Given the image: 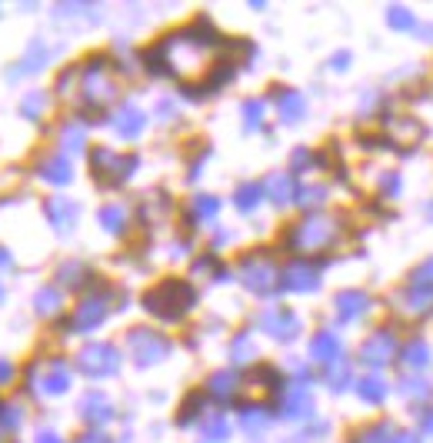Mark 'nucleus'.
I'll return each instance as SVG.
<instances>
[{
	"label": "nucleus",
	"instance_id": "423d86ee",
	"mask_svg": "<svg viewBox=\"0 0 433 443\" xmlns=\"http://www.w3.org/2000/svg\"><path fill=\"white\" fill-rule=\"evenodd\" d=\"M104 317H107L104 297H84L74 310V330H94V327H100Z\"/></svg>",
	"mask_w": 433,
	"mask_h": 443
},
{
	"label": "nucleus",
	"instance_id": "dca6fc26",
	"mask_svg": "<svg viewBox=\"0 0 433 443\" xmlns=\"http://www.w3.org/2000/svg\"><path fill=\"white\" fill-rule=\"evenodd\" d=\"M57 307H60V293L57 290H50V287H47V290H40L37 293V297H33V310H37V314H54Z\"/></svg>",
	"mask_w": 433,
	"mask_h": 443
},
{
	"label": "nucleus",
	"instance_id": "393cba45",
	"mask_svg": "<svg viewBox=\"0 0 433 443\" xmlns=\"http://www.w3.org/2000/svg\"><path fill=\"white\" fill-rule=\"evenodd\" d=\"M194 207H197V210H200L204 217H214L217 210H220V204H217L214 197H197V200H194Z\"/></svg>",
	"mask_w": 433,
	"mask_h": 443
},
{
	"label": "nucleus",
	"instance_id": "4468645a",
	"mask_svg": "<svg viewBox=\"0 0 433 443\" xmlns=\"http://www.w3.org/2000/svg\"><path fill=\"white\" fill-rule=\"evenodd\" d=\"M84 417H90V420H107L110 417V407H107V397H100V393H94V397H84Z\"/></svg>",
	"mask_w": 433,
	"mask_h": 443
},
{
	"label": "nucleus",
	"instance_id": "5701e85b",
	"mask_svg": "<svg viewBox=\"0 0 433 443\" xmlns=\"http://www.w3.org/2000/svg\"><path fill=\"white\" fill-rule=\"evenodd\" d=\"M40 64H43V47H40V43H33L31 54L23 57V64L13 67V74H27V70H33V67H40Z\"/></svg>",
	"mask_w": 433,
	"mask_h": 443
},
{
	"label": "nucleus",
	"instance_id": "39448f33",
	"mask_svg": "<svg viewBox=\"0 0 433 443\" xmlns=\"http://www.w3.org/2000/svg\"><path fill=\"white\" fill-rule=\"evenodd\" d=\"M130 350H133V360H137V363H153V360L167 357L170 344H167L160 334H150V330H133V334H130Z\"/></svg>",
	"mask_w": 433,
	"mask_h": 443
},
{
	"label": "nucleus",
	"instance_id": "9d476101",
	"mask_svg": "<svg viewBox=\"0 0 433 443\" xmlns=\"http://www.w3.org/2000/svg\"><path fill=\"white\" fill-rule=\"evenodd\" d=\"M263 327L270 330L277 340H290L293 334H297V320H293L287 310H277V314H267L263 317Z\"/></svg>",
	"mask_w": 433,
	"mask_h": 443
},
{
	"label": "nucleus",
	"instance_id": "4be33fe9",
	"mask_svg": "<svg viewBox=\"0 0 433 443\" xmlns=\"http://www.w3.org/2000/svg\"><path fill=\"white\" fill-rule=\"evenodd\" d=\"M260 200V187H240V194H237V207L243 210V214H250L253 207H257Z\"/></svg>",
	"mask_w": 433,
	"mask_h": 443
},
{
	"label": "nucleus",
	"instance_id": "ddd939ff",
	"mask_svg": "<svg viewBox=\"0 0 433 443\" xmlns=\"http://www.w3.org/2000/svg\"><path fill=\"white\" fill-rule=\"evenodd\" d=\"M210 393L220 397V400H230V397L237 393V377H234V373H214V377H210Z\"/></svg>",
	"mask_w": 433,
	"mask_h": 443
},
{
	"label": "nucleus",
	"instance_id": "2eb2a0df",
	"mask_svg": "<svg viewBox=\"0 0 433 443\" xmlns=\"http://www.w3.org/2000/svg\"><path fill=\"white\" fill-rule=\"evenodd\" d=\"M21 110H23V117H31V120L43 117V110H47V94H40V90L27 94V97H23V104H21Z\"/></svg>",
	"mask_w": 433,
	"mask_h": 443
},
{
	"label": "nucleus",
	"instance_id": "1a4fd4ad",
	"mask_svg": "<svg viewBox=\"0 0 433 443\" xmlns=\"http://www.w3.org/2000/svg\"><path fill=\"white\" fill-rule=\"evenodd\" d=\"M47 217H50V224H54L57 230H70L74 227L77 207L70 204V200H64V197H50V200H47Z\"/></svg>",
	"mask_w": 433,
	"mask_h": 443
},
{
	"label": "nucleus",
	"instance_id": "2f4dec72",
	"mask_svg": "<svg viewBox=\"0 0 433 443\" xmlns=\"http://www.w3.org/2000/svg\"><path fill=\"white\" fill-rule=\"evenodd\" d=\"M0 300H4V287H0Z\"/></svg>",
	"mask_w": 433,
	"mask_h": 443
},
{
	"label": "nucleus",
	"instance_id": "c756f323",
	"mask_svg": "<svg viewBox=\"0 0 433 443\" xmlns=\"http://www.w3.org/2000/svg\"><path fill=\"white\" fill-rule=\"evenodd\" d=\"M37 443H60V440H57L50 430H43V433H37Z\"/></svg>",
	"mask_w": 433,
	"mask_h": 443
},
{
	"label": "nucleus",
	"instance_id": "aec40b11",
	"mask_svg": "<svg viewBox=\"0 0 433 443\" xmlns=\"http://www.w3.org/2000/svg\"><path fill=\"white\" fill-rule=\"evenodd\" d=\"M100 220H104V227L114 230V234H120V230H124V210H120V207H114V204L100 210Z\"/></svg>",
	"mask_w": 433,
	"mask_h": 443
},
{
	"label": "nucleus",
	"instance_id": "c85d7f7f",
	"mask_svg": "<svg viewBox=\"0 0 433 443\" xmlns=\"http://www.w3.org/2000/svg\"><path fill=\"white\" fill-rule=\"evenodd\" d=\"M7 267H13V257L7 247H0V270H7Z\"/></svg>",
	"mask_w": 433,
	"mask_h": 443
},
{
	"label": "nucleus",
	"instance_id": "f03ea898",
	"mask_svg": "<svg viewBox=\"0 0 433 443\" xmlns=\"http://www.w3.org/2000/svg\"><path fill=\"white\" fill-rule=\"evenodd\" d=\"M133 163H137V157H117L107 147H94L90 151V170H94V177L100 184H120L124 177L133 173Z\"/></svg>",
	"mask_w": 433,
	"mask_h": 443
},
{
	"label": "nucleus",
	"instance_id": "f8f14e48",
	"mask_svg": "<svg viewBox=\"0 0 433 443\" xmlns=\"http://www.w3.org/2000/svg\"><path fill=\"white\" fill-rule=\"evenodd\" d=\"M283 280H287V287H293V290H314L317 287V277L307 270V267H300V263H293Z\"/></svg>",
	"mask_w": 433,
	"mask_h": 443
},
{
	"label": "nucleus",
	"instance_id": "412c9836",
	"mask_svg": "<svg viewBox=\"0 0 433 443\" xmlns=\"http://www.w3.org/2000/svg\"><path fill=\"white\" fill-rule=\"evenodd\" d=\"M227 440V423L220 420V417H217V420H210L207 423V430H204V443H224Z\"/></svg>",
	"mask_w": 433,
	"mask_h": 443
},
{
	"label": "nucleus",
	"instance_id": "6e6552de",
	"mask_svg": "<svg viewBox=\"0 0 433 443\" xmlns=\"http://www.w3.org/2000/svg\"><path fill=\"white\" fill-rule=\"evenodd\" d=\"M37 177H40V180H47V184L64 187V184H70L74 170H70L67 157H47V160H40V167H37Z\"/></svg>",
	"mask_w": 433,
	"mask_h": 443
},
{
	"label": "nucleus",
	"instance_id": "a878e982",
	"mask_svg": "<svg viewBox=\"0 0 433 443\" xmlns=\"http://www.w3.org/2000/svg\"><path fill=\"white\" fill-rule=\"evenodd\" d=\"M64 141H67V147H70V151H77V147L84 143V133H80L77 127H67L64 130Z\"/></svg>",
	"mask_w": 433,
	"mask_h": 443
},
{
	"label": "nucleus",
	"instance_id": "a211bd4d",
	"mask_svg": "<svg viewBox=\"0 0 433 443\" xmlns=\"http://www.w3.org/2000/svg\"><path fill=\"white\" fill-rule=\"evenodd\" d=\"M21 423H23V410L17 403H0V427H4V430L13 433Z\"/></svg>",
	"mask_w": 433,
	"mask_h": 443
},
{
	"label": "nucleus",
	"instance_id": "0eeeda50",
	"mask_svg": "<svg viewBox=\"0 0 433 443\" xmlns=\"http://www.w3.org/2000/svg\"><path fill=\"white\" fill-rule=\"evenodd\" d=\"M243 280H247V287L253 293H270V287L277 283V270H273L267 260H247L243 263Z\"/></svg>",
	"mask_w": 433,
	"mask_h": 443
},
{
	"label": "nucleus",
	"instance_id": "7c9ffc66",
	"mask_svg": "<svg viewBox=\"0 0 433 443\" xmlns=\"http://www.w3.org/2000/svg\"><path fill=\"white\" fill-rule=\"evenodd\" d=\"M80 443H107V440H104L100 433H84V440H80Z\"/></svg>",
	"mask_w": 433,
	"mask_h": 443
},
{
	"label": "nucleus",
	"instance_id": "7ed1b4c3",
	"mask_svg": "<svg viewBox=\"0 0 433 443\" xmlns=\"http://www.w3.org/2000/svg\"><path fill=\"white\" fill-rule=\"evenodd\" d=\"M27 377H31V390H40V393H64L70 387V370H67L64 360H50L43 370L31 363Z\"/></svg>",
	"mask_w": 433,
	"mask_h": 443
},
{
	"label": "nucleus",
	"instance_id": "9b49d317",
	"mask_svg": "<svg viewBox=\"0 0 433 443\" xmlns=\"http://www.w3.org/2000/svg\"><path fill=\"white\" fill-rule=\"evenodd\" d=\"M143 130V114L137 107H124L117 114V133H124V137H137Z\"/></svg>",
	"mask_w": 433,
	"mask_h": 443
},
{
	"label": "nucleus",
	"instance_id": "f257e3e1",
	"mask_svg": "<svg viewBox=\"0 0 433 443\" xmlns=\"http://www.w3.org/2000/svg\"><path fill=\"white\" fill-rule=\"evenodd\" d=\"M194 303H197V297L184 280H163L143 297V307H147L153 317H160V320H180Z\"/></svg>",
	"mask_w": 433,
	"mask_h": 443
},
{
	"label": "nucleus",
	"instance_id": "bb28decb",
	"mask_svg": "<svg viewBox=\"0 0 433 443\" xmlns=\"http://www.w3.org/2000/svg\"><path fill=\"white\" fill-rule=\"evenodd\" d=\"M243 114H247V127L250 130L260 127V104H247V107H243Z\"/></svg>",
	"mask_w": 433,
	"mask_h": 443
},
{
	"label": "nucleus",
	"instance_id": "f3484780",
	"mask_svg": "<svg viewBox=\"0 0 433 443\" xmlns=\"http://www.w3.org/2000/svg\"><path fill=\"white\" fill-rule=\"evenodd\" d=\"M57 277H60L64 287H80V283L87 280V267H84V263H64Z\"/></svg>",
	"mask_w": 433,
	"mask_h": 443
},
{
	"label": "nucleus",
	"instance_id": "cd10ccee",
	"mask_svg": "<svg viewBox=\"0 0 433 443\" xmlns=\"http://www.w3.org/2000/svg\"><path fill=\"white\" fill-rule=\"evenodd\" d=\"M11 380H13V363L11 360H0V387L11 383Z\"/></svg>",
	"mask_w": 433,
	"mask_h": 443
},
{
	"label": "nucleus",
	"instance_id": "473e14b6",
	"mask_svg": "<svg viewBox=\"0 0 433 443\" xmlns=\"http://www.w3.org/2000/svg\"><path fill=\"white\" fill-rule=\"evenodd\" d=\"M0 443H4V440H0Z\"/></svg>",
	"mask_w": 433,
	"mask_h": 443
},
{
	"label": "nucleus",
	"instance_id": "6ab92c4d",
	"mask_svg": "<svg viewBox=\"0 0 433 443\" xmlns=\"http://www.w3.org/2000/svg\"><path fill=\"white\" fill-rule=\"evenodd\" d=\"M280 110H283V120H297L303 114V100L293 90H280Z\"/></svg>",
	"mask_w": 433,
	"mask_h": 443
},
{
	"label": "nucleus",
	"instance_id": "b1692460",
	"mask_svg": "<svg viewBox=\"0 0 433 443\" xmlns=\"http://www.w3.org/2000/svg\"><path fill=\"white\" fill-rule=\"evenodd\" d=\"M270 190H273V200H277V204H283V200H287V194H290V180H287V177H270Z\"/></svg>",
	"mask_w": 433,
	"mask_h": 443
},
{
	"label": "nucleus",
	"instance_id": "20e7f679",
	"mask_svg": "<svg viewBox=\"0 0 433 443\" xmlns=\"http://www.w3.org/2000/svg\"><path fill=\"white\" fill-rule=\"evenodd\" d=\"M117 363H120L117 350L107 344H90L77 354V367L84 370L87 377H107V373L117 370Z\"/></svg>",
	"mask_w": 433,
	"mask_h": 443
}]
</instances>
